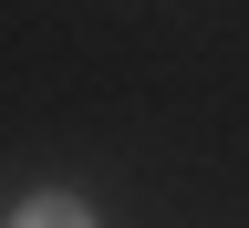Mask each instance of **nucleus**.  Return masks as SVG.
Here are the masks:
<instances>
[{
	"label": "nucleus",
	"mask_w": 249,
	"mask_h": 228,
	"mask_svg": "<svg viewBox=\"0 0 249 228\" xmlns=\"http://www.w3.org/2000/svg\"><path fill=\"white\" fill-rule=\"evenodd\" d=\"M21 228H93V218H83V197H31Z\"/></svg>",
	"instance_id": "nucleus-1"
}]
</instances>
